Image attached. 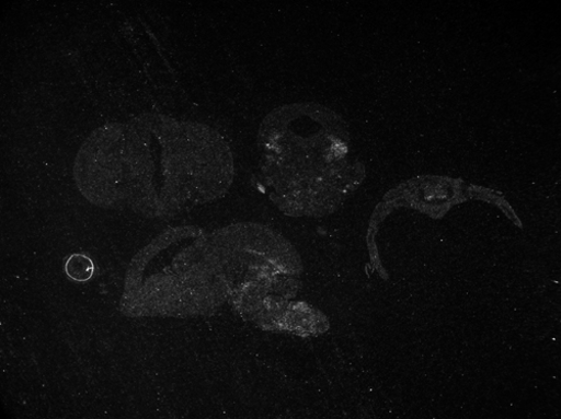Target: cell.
Wrapping results in <instances>:
<instances>
[{
	"mask_svg": "<svg viewBox=\"0 0 561 419\" xmlns=\"http://www.w3.org/2000/svg\"><path fill=\"white\" fill-rule=\"evenodd\" d=\"M261 182L272 202L288 216L323 210L348 165L344 128L313 104H288L271 112L257 136Z\"/></svg>",
	"mask_w": 561,
	"mask_h": 419,
	"instance_id": "cell-1",
	"label": "cell"
}]
</instances>
